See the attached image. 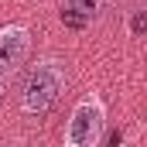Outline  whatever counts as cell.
Masks as SVG:
<instances>
[{
	"label": "cell",
	"instance_id": "2",
	"mask_svg": "<svg viewBox=\"0 0 147 147\" xmlns=\"http://www.w3.org/2000/svg\"><path fill=\"white\" fill-rule=\"evenodd\" d=\"M106 127V110L96 96H86L75 103L69 127H65V147H96Z\"/></svg>",
	"mask_w": 147,
	"mask_h": 147
},
{
	"label": "cell",
	"instance_id": "5",
	"mask_svg": "<svg viewBox=\"0 0 147 147\" xmlns=\"http://www.w3.org/2000/svg\"><path fill=\"white\" fill-rule=\"evenodd\" d=\"M144 24H147V21H144V10H137V14H134V21H130V31H134V38L144 34Z\"/></svg>",
	"mask_w": 147,
	"mask_h": 147
},
{
	"label": "cell",
	"instance_id": "6",
	"mask_svg": "<svg viewBox=\"0 0 147 147\" xmlns=\"http://www.w3.org/2000/svg\"><path fill=\"white\" fill-rule=\"evenodd\" d=\"M7 147H21V144H7Z\"/></svg>",
	"mask_w": 147,
	"mask_h": 147
},
{
	"label": "cell",
	"instance_id": "1",
	"mask_svg": "<svg viewBox=\"0 0 147 147\" xmlns=\"http://www.w3.org/2000/svg\"><path fill=\"white\" fill-rule=\"evenodd\" d=\"M65 92V65L48 58V62H38L34 69L24 79V89H21V110L31 113V116H41L48 113L58 96Z\"/></svg>",
	"mask_w": 147,
	"mask_h": 147
},
{
	"label": "cell",
	"instance_id": "4",
	"mask_svg": "<svg viewBox=\"0 0 147 147\" xmlns=\"http://www.w3.org/2000/svg\"><path fill=\"white\" fill-rule=\"evenodd\" d=\"M62 7H65V14H75V17H82L89 24L92 17H99V10L106 7V0H62Z\"/></svg>",
	"mask_w": 147,
	"mask_h": 147
},
{
	"label": "cell",
	"instance_id": "3",
	"mask_svg": "<svg viewBox=\"0 0 147 147\" xmlns=\"http://www.w3.org/2000/svg\"><path fill=\"white\" fill-rule=\"evenodd\" d=\"M28 48H31L28 28H21V24L0 28V75L17 72V65L28 58Z\"/></svg>",
	"mask_w": 147,
	"mask_h": 147
}]
</instances>
